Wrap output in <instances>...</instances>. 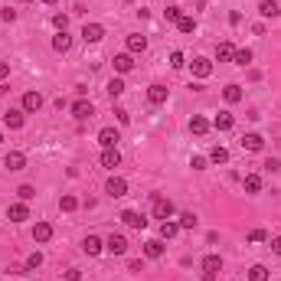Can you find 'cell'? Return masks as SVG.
Returning <instances> with one entry per match:
<instances>
[{"instance_id": "6da1fadb", "label": "cell", "mask_w": 281, "mask_h": 281, "mask_svg": "<svg viewBox=\"0 0 281 281\" xmlns=\"http://www.w3.org/2000/svg\"><path fill=\"white\" fill-rule=\"evenodd\" d=\"M219 271H222V258H219V255H206V258H203V281H216Z\"/></svg>"}, {"instance_id": "7a4b0ae2", "label": "cell", "mask_w": 281, "mask_h": 281, "mask_svg": "<svg viewBox=\"0 0 281 281\" xmlns=\"http://www.w3.org/2000/svg\"><path fill=\"white\" fill-rule=\"evenodd\" d=\"M150 200H154V219H170L174 216V203L170 200H163L160 193H154Z\"/></svg>"}, {"instance_id": "3957f363", "label": "cell", "mask_w": 281, "mask_h": 281, "mask_svg": "<svg viewBox=\"0 0 281 281\" xmlns=\"http://www.w3.org/2000/svg\"><path fill=\"white\" fill-rule=\"evenodd\" d=\"M105 249L111 252V255H125L128 252V239L121 236V232H111V236L105 239Z\"/></svg>"}, {"instance_id": "277c9868", "label": "cell", "mask_w": 281, "mask_h": 281, "mask_svg": "<svg viewBox=\"0 0 281 281\" xmlns=\"http://www.w3.org/2000/svg\"><path fill=\"white\" fill-rule=\"evenodd\" d=\"M82 39H85V43H98V39H105V26H101V23H85V26H82Z\"/></svg>"}, {"instance_id": "5b68a950", "label": "cell", "mask_w": 281, "mask_h": 281, "mask_svg": "<svg viewBox=\"0 0 281 281\" xmlns=\"http://www.w3.org/2000/svg\"><path fill=\"white\" fill-rule=\"evenodd\" d=\"M105 193L115 196V200H118V196H125V193H128V180H125V177H111V180L105 183Z\"/></svg>"}, {"instance_id": "8992f818", "label": "cell", "mask_w": 281, "mask_h": 281, "mask_svg": "<svg viewBox=\"0 0 281 281\" xmlns=\"http://www.w3.org/2000/svg\"><path fill=\"white\" fill-rule=\"evenodd\" d=\"M121 222H125L128 229H144V226H147V219H144L138 209H125V212H121Z\"/></svg>"}, {"instance_id": "52a82bcc", "label": "cell", "mask_w": 281, "mask_h": 281, "mask_svg": "<svg viewBox=\"0 0 281 281\" xmlns=\"http://www.w3.org/2000/svg\"><path fill=\"white\" fill-rule=\"evenodd\" d=\"M118 141H121L118 128H101V131H98V144H101V147H118Z\"/></svg>"}, {"instance_id": "ba28073f", "label": "cell", "mask_w": 281, "mask_h": 281, "mask_svg": "<svg viewBox=\"0 0 281 281\" xmlns=\"http://www.w3.org/2000/svg\"><path fill=\"white\" fill-rule=\"evenodd\" d=\"M111 63H115V72H118V75H128V72L134 69V59H131V52H118V56H115Z\"/></svg>"}, {"instance_id": "9c48e42d", "label": "cell", "mask_w": 281, "mask_h": 281, "mask_svg": "<svg viewBox=\"0 0 281 281\" xmlns=\"http://www.w3.org/2000/svg\"><path fill=\"white\" fill-rule=\"evenodd\" d=\"M4 167L7 170H23L26 167V154L23 150H10V154L4 157Z\"/></svg>"}, {"instance_id": "30bf717a", "label": "cell", "mask_w": 281, "mask_h": 281, "mask_svg": "<svg viewBox=\"0 0 281 281\" xmlns=\"http://www.w3.org/2000/svg\"><path fill=\"white\" fill-rule=\"evenodd\" d=\"M7 219L10 222H23V219H30V209H26V203H10V209H7Z\"/></svg>"}, {"instance_id": "8fae6325", "label": "cell", "mask_w": 281, "mask_h": 281, "mask_svg": "<svg viewBox=\"0 0 281 281\" xmlns=\"http://www.w3.org/2000/svg\"><path fill=\"white\" fill-rule=\"evenodd\" d=\"M101 249H105V242H101L98 236H85L82 239V252H85V255H101Z\"/></svg>"}, {"instance_id": "7c38bea8", "label": "cell", "mask_w": 281, "mask_h": 281, "mask_svg": "<svg viewBox=\"0 0 281 281\" xmlns=\"http://www.w3.org/2000/svg\"><path fill=\"white\" fill-rule=\"evenodd\" d=\"M190 66H193V75H196V79H209V75H212V63H209V59H203V56H196Z\"/></svg>"}, {"instance_id": "4fadbf2b", "label": "cell", "mask_w": 281, "mask_h": 281, "mask_svg": "<svg viewBox=\"0 0 281 281\" xmlns=\"http://www.w3.org/2000/svg\"><path fill=\"white\" fill-rule=\"evenodd\" d=\"M72 115H75L79 121H85V118H92V115H95V105H92V101H85V98H79V101L72 105Z\"/></svg>"}, {"instance_id": "5bb4252c", "label": "cell", "mask_w": 281, "mask_h": 281, "mask_svg": "<svg viewBox=\"0 0 281 281\" xmlns=\"http://www.w3.org/2000/svg\"><path fill=\"white\" fill-rule=\"evenodd\" d=\"M167 95H170L167 85H150V88H147V101H150V105H163V101H167Z\"/></svg>"}, {"instance_id": "9a60e30c", "label": "cell", "mask_w": 281, "mask_h": 281, "mask_svg": "<svg viewBox=\"0 0 281 281\" xmlns=\"http://www.w3.org/2000/svg\"><path fill=\"white\" fill-rule=\"evenodd\" d=\"M49 239H52V226L49 222H36L33 226V242L43 245V242H49Z\"/></svg>"}, {"instance_id": "2e32d148", "label": "cell", "mask_w": 281, "mask_h": 281, "mask_svg": "<svg viewBox=\"0 0 281 281\" xmlns=\"http://www.w3.org/2000/svg\"><path fill=\"white\" fill-rule=\"evenodd\" d=\"M118 163H121V154H118V147H105V150H101V167L115 170Z\"/></svg>"}, {"instance_id": "e0dca14e", "label": "cell", "mask_w": 281, "mask_h": 281, "mask_svg": "<svg viewBox=\"0 0 281 281\" xmlns=\"http://www.w3.org/2000/svg\"><path fill=\"white\" fill-rule=\"evenodd\" d=\"M212 128H216V131H232V128H236V118H232V111H219L216 121H212Z\"/></svg>"}, {"instance_id": "ac0fdd59", "label": "cell", "mask_w": 281, "mask_h": 281, "mask_svg": "<svg viewBox=\"0 0 281 281\" xmlns=\"http://www.w3.org/2000/svg\"><path fill=\"white\" fill-rule=\"evenodd\" d=\"M43 108V95L39 92H26L23 95V111H39Z\"/></svg>"}, {"instance_id": "d6986e66", "label": "cell", "mask_w": 281, "mask_h": 281, "mask_svg": "<svg viewBox=\"0 0 281 281\" xmlns=\"http://www.w3.org/2000/svg\"><path fill=\"white\" fill-rule=\"evenodd\" d=\"M144 255L147 258H160L163 255V239H147V242H144Z\"/></svg>"}, {"instance_id": "ffe728a7", "label": "cell", "mask_w": 281, "mask_h": 281, "mask_svg": "<svg viewBox=\"0 0 281 281\" xmlns=\"http://www.w3.org/2000/svg\"><path fill=\"white\" fill-rule=\"evenodd\" d=\"M52 49H56V52H69L72 49V36H69V33H56V36H52Z\"/></svg>"}, {"instance_id": "44dd1931", "label": "cell", "mask_w": 281, "mask_h": 281, "mask_svg": "<svg viewBox=\"0 0 281 281\" xmlns=\"http://www.w3.org/2000/svg\"><path fill=\"white\" fill-rule=\"evenodd\" d=\"M258 13H262L265 20H275L278 13H281V7H278V0H262L258 4Z\"/></svg>"}, {"instance_id": "7402d4cb", "label": "cell", "mask_w": 281, "mask_h": 281, "mask_svg": "<svg viewBox=\"0 0 281 281\" xmlns=\"http://www.w3.org/2000/svg\"><path fill=\"white\" fill-rule=\"evenodd\" d=\"M147 49V36H141V33H131V36H128V52H144Z\"/></svg>"}, {"instance_id": "603a6c76", "label": "cell", "mask_w": 281, "mask_h": 281, "mask_svg": "<svg viewBox=\"0 0 281 281\" xmlns=\"http://www.w3.org/2000/svg\"><path fill=\"white\" fill-rule=\"evenodd\" d=\"M242 147L252 150V154H258V150L265 147V138H262V134H245V138H242Z\"/></svg>"}, {"instance_id": "cb8c5ba5", "label": "cell", "mask_w": 281, "mask_h": 281, "mask_svg": "<svg viewBox=\"0 0 281 281\" xmlns=\"http://www.w3.org/2000/svg\"><path fill=\"white\" fill-rule=\"evenodd\" d=\"M216 59L219 63H232V59H236V46L232 43H219L216 46Z\"/></svg>"}, {"instance_id": "d4e9b609", "label": "cell", "mask_w": 281, "mask_h": 281, "mask_svg": "<svg viewBox=\"0 0 281 281\" xmlns=\"http://www.w3.org/2000/svg\"><path fill=\"white\" fill-rule=\"evenodd\" d=\"M4 128L20 131V128H23V111H7V115H4Z\"/></svg>"}, {"instance_id": "484cf974", "label": "cell", "mask_w": 281, "mask_h": 281, "mask_svg": "<svg viewBox=\"0 0 281 281\" xmlns=\"http://www.w3.org/2000/svg\"><path fill=\"white\" fill-rule=\"evenodd\" d=\"M190 131H193L196 138H203V134L209 131V121H206V118H200V115H193V118H190Z\"/></svg>"}, {"instance_id": "4316f807", "label": "cell", "mask_w": 281, "mask_h": 281, "mask_svg": "<svg viewBox=\"0 0 281 281\" xmlns=\"http://www.w3.org/2000/svg\"><path fill=\"white\" fill-rule=\"evenodd\" d=\"M242 187H245V193H262V177L258 174H249L242 180Z\"/></svg>"}, {"instance_id": "83f0119b", "label": "cell", "mask_w": 281, "mask_h": 281, "mask_svg": "<svg viewBox=\"0 0 281 281\" xmlns=\"http://www.w3.org/2000/svg\"><path fill=\"white\" fill-rule=\"evenodd\" d=\"M222 98L229 101V105H236V101H242V85H226V88H222Z\"/></svg>"}, {"instance_id": "f1b7e54d", "label": "cell", "mask_w": 281, "mask_h": 281, "mask_svg": "<svg viewBox=\"0 0 281 281\" xmlns=\"http://www.w3.org/2000/svg\"><path fill=\"white\" fill-rule=\"evenodd\" d=\"M177 232H180V222H170V219L160 222V239H174Z\"/></svg>"}, {"instance_id": "f546056e", "label": "cell", "mask_w": 281, "mask_h": 281, "mask_svg": "<svg viewBox=\"0 0 281 281\" xmlns=\"http://www.w3.org/2000/svg\"><path fill=\"white\" fill-rule=\"evenodd\" d=\"M177 30H180V33H196V20H193V17H187V13H183V17L177 20Z\"/></svg>"}, {"instance_id": "4dcf8cb0", "label": "cell", "mask_w": 281, "mask_h": 281, "mask_svg": "<svg viewBox=\"0 0 281 281\" xmlns=\"http://www.w3.org/2000/svg\"><path fill=\"white\" fill-rule=\"evenodd\" d=\"M209 163H229V150L226 147H212L209 150Z\"/></svg>"}, {"instance_id": "1f68e13d", "label": "cell", "mask_w": 281, "mask_h": 281, "mask_svg": "<svg viewBox=\"0 0 281 281\" xmlns=\"http://www.w3.org/2000/svg\"><path fill=\"white\" fill-rule=\"evenodd\" d=\"M249 281H268V268H265V265H252V268H249Z\"/></svg>"}, {"instance_id": "d6a6232c", "label": "cell", "mask_w": 281, "mask_h": 281, "mask_svg": "<svg viewBox=\"0 0 281 281\" xmlns=\"http://www.w3.org/2000/svg\"><path fill=\"white\" fill-rule=\"evenodd\" d=\"M196 226H200L196 212H180V229H196Z\"/></svg>"}, {"instance_id": "836d02e7", "label": "cell", "mask_w": 281, "mask_h": 281, "mask_svg": "<svg viewBox=\"0 0 281 281\" xmlns=\"http://www.w3.org/2000/svg\"><path fill=\"white\" fill-rule=\"evenodd\" d=\"M108 95H111V98H121V95H125V82L111 79V82H108Z\"/></svg>"}, {"instance_id": "e575fe53", "label": "cell", "mask_w": 281, "mask_h": 281, "mask_svg": "<svg viewBox=\"0 0 281 281\" xmlns=\"http://www.w3.org/2000/svg\"><path fill=\"white\" fill-rule=\"evenodd\" d=\"M59 209H63V212H72V209H79V200H75V196H69V193H66L63 200H59Z\"/></svg>"}, {"instance_id": "d590c367", "label": "cell", "mask_w": 281, "mask_h": 281, "mask_svg": "<svg viewBox=\"0 0 281 281\" xmlns=\"http://www.w3.org/2000/svg\"><path fill=\"white\" fill-rule=\"evenodd\" d=\"M236 66H249L252 63V49H236V59H232Z\"/></svg>"}, {"instance_id": "8d00e7d4", "label": "cell", "mask_w": 281, "mask_h": 281, "mask_svg": "<svg viewBox=\"0 0 281 281\" xmlns=\"http://www.w3.org/2000/svg\"><path fill=\"white\" fill-rule=\"evenodd\" d=\"M17 196H20V200L26 203V200H33V196H36V190H33L30 183H23V187H17Z\"/></svg>"}, {"instance_id": "74e56055", "label": "cell", "mask_w": 281, "mask_h": 281, "mask_svg": "<svg viewBox=\"0 0 281 281\" xmlns=\"http://www.w3.org/2000/svg\"><path fill=\"white\" fill-rule=\"evenodd\" d=\"M170 66H174V69H183V66H187V59H183V52H180V49L170 52Z\"/></svg>"}, {"instance_id": "f35d334b", "label": "cell", "mask_w": 281, "mask_h": 281, "mask_svg": "<svg viewBox=\"0 0 281 281\" xmlns=\"http://www.w3.org/2000/svg\"><path fill=\"white\" fill-rule=\"evenodd\" d=\"M39 265H43V255H39V252H33V255L26 258V265H23V268H26V271H33V268H39Z\"/></svg>"}, {"instance_id": "ab89813d", "label": "cell", "mask_w": 281, "mask_h": 281, "mask_svg": "<svg viewBox=\"0 0 281 281\" xmlns=\"http://www.w3.org/2000/svg\"><path fill=\"white\" fill-rule=\"evenodd\" d=\"M52 26H56V30L63 33L66 26H69V17H66V13H56V17H52Z\"/></svg>"}, {"instance_id": "60d3db41", "label": "cell", "mask_w": 281, "mask_h": 281, "mask_svg": "<svg viewBox=\"0 0 281 281\" xmlns=\"http://www.w3.org/2000/svg\"><path fill=\"white\" fill-rule=\"evenodd\" d=\"M206 163H209V157H190V167L193 170H206Z\"/></svg>"}, {"instance_id": "b9f144b4", "label": "cell", "mask_w": 281, "mask_h": 281, "mask_svg": "<svg viewBox=\"0 0 281 281\" xmlns=\"http://www.w3.org/2000/svg\"><path fill=\"white\" fill-rule=\"evenodd\" d=\"M180 17H183V10H180V7H167V20H170V23H177Z\"/></svg>"}, {"instance_id": "7bdbcfd3", "label": "cell", "mask_w": 281, "mask_h": 281, "mask_svg": "<svg viewBox=\"0 0 281 281\" xmlns=\"http://www.w3.org/2000/svg\"><path fill=\"white\" fill-rule=\"evenodd\" d=\"M265 239H268V236H265V229H252L249 232V242H265Z\"/></svg>"}, {"instance_id": "ee69618b", "label": "cell", "mask_w": 281, "mask_h": 281, "mask_svg": "<svg viewBox=\"0 0 281 281\" xmlns=\"http://www.w3.org/2000/svg\"><path fill=\"white\" fill-rule=\"evenodd\" d=\"M115 118H118V125H128V121H131V115H128L125 108H115Z\"/></svg>"}, {"instance_id": "f6af8a7d", "label": "cell", "mask_w": 281, "mask_h": 281, "mask_svg": "<svg viewBox=\"0 0 281 281\" xmlns=\"http://www.w3.org/2000/svg\"><path fill=\"white\" fill-rule=\"evenodd\" d=\"M0 20H4V23H13V20H17V10H10V7L0 10Z\"/></svg>"}, {"instance_id": "bcb514c9", "label": "cell", "mask_w": 281, "mask_h": 281, "mask_svg": "<svg viewBox=\"0 0 281 281\" xmlns=\"http://www.w3.org/2000/svg\"><path fill=\"white\" fill-rule=\"evenodd\" d=\"M66 281H82V271L79 268H69V271H66Z\"/></svg>"}, {"instance_id": "7dc6e473", "label": "cell", "mask_w": 281, "mask_h": 281, "mask_svg": "<svg viewBox=\"0 0 281 281\" xmlns=\"http://www.w3.org/2000/svg\"><path fill=\"white\" fill-rule=\"evenodd\" d=\"M265 170H271V174L281 170V160H275V157H271V160H265Z\"/></svg>"}, {"instance_id": "c3c4849f", "label": "cell", "mask_w": 281, "mask_h": 281, "mask_svg": "<svg viewBox=\"0 0 281 281\" xmlns=\"http://www.w3.org/2000/svg\"><path fill=\"white\" fill-rule=\"evenodd\" d=\"M7 75H10V63H0V82H4Z\"/></svg>"}, {"instance_id": "681fc988", "label": "cell", "mask_w": 281, "mask_h": 281, "mask_svg": "<svg viewBox=\"0 0 281 281\" xmlns=\"http://www.w3.org/2000/svg\"><path fill=\"white\" fill-rule=\"evenodd\" d=\"M271 252H275V255H281V236L271 239Z\"/></svg>"}, {"instance_id": "f907efd6", "label": "cell", "mask_w": 281, "mask_h": 281, "mask_svg": "<svg viewBox=\"0 0 281 281\" xmlns=\"http://www.w3.org/2000/svg\"><path fill=\"white\" fill-rule=\"evenodd\" d=\"M43 4H56V0H43Z\"/></svg>"}, {"instance_id": "816d5d0a", "label": "cell", "mask_w": 281, "mask_h": 281, "mask_svg": "<svg viewBox=\"0 0 281 281\" xmlns=\"http://www.w3.org/2000/svg\"><path fill=\"white\" fill-rule=\"evenodd\" d=\"M23 4H30V0H23Z\"/></svg>"}, {"instance_id": "f5cc1de1", "label": "cell", "mask_w": 281, "mask_h": 281, "mask_svg": "<svg viewBox=\"0 0 281 281\" xmlns=\"http://www.w3.org/2000/svg\"><path fill=\"white\" fill-rule=\"evenodd\" d=\"M0 141H4V134H0Z\"/></svg>"}]
</instances>
